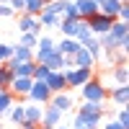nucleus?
Instances as JSON below:
<instances>
[{"instance_id":"obj_1","label":"nucleus","mask_w":129,"mask_h":129,"mask_svg":"<svg viewBox=\"0 0 129 129\" xmlns=\"http://www.w3.org/2000/svg\"><path fill=\"white\" fill-rule=\"evenodd\" d=\"M80 95H83V101H88V103H103L109 98V88H106V83L101 78L93 75V78L80 88Z\"/></svg>"},{"instance_id":"obj_2","label":"nucleus","mask_w":129,"mask_h":129,"mask_svg":"<svg viewBox=\"0 0 129 129\" xmlns=\"http://www.w3.org/2000/svg\"><path fill=\"white\" fill-rule=\"evenodd\" d=\"M78 116L88 124V129H98L101 116H103V103H88V101H83L80 109H78Z\"/></svg>"},{"instance_id":"obj_3","label":"nucleus","mask_w":129,"mask_h":129,"mask_svg":"<svg viewBox=\"0 0 129 129\" xmlns=\"http://www.w3.org/2000/svg\"><path fill=\"white\" fill-rule=\"evenodd\" d=\"M62 75H64V83H67V90H72V88H83L95 72L85 67H72V70H62Z\"/></svg>"},{"instance_id":"obj_4","label":"nucleus","mask_w":129,"mask_h":129,"mask_svg":"<svg viewBox=\"0 0 129 129\" xmlns=\"http://www.w3.org/2000/svg\"><path fill=\"white\" fill-rule=\"evenodd\" d=\"M116 18H111V16H103V13H95L93 18H88L85 23H88V31H90V36H103V34H109V28H111V23H114Z\"/></svg>"},{"instance_id":"obj_5","label":"nucleus","mask_w":129,"mask_h":129,"mask_svg":"<svg viewBox=\"0 0 129 129\" xmlns=\"http://www.w3.org/2000/svg\"><path fill=\"white\" fill-rule=\"evenodd\" d=\"M49 98H52L49 88H47L41 80H34V85H31V90H28V95H26V101H28V103H36V106H47Z\"/></svg>"},{"instance_id":"obj_6","label":"nucleus","mask_w":129,"mask_h":129,"mask_svg":"<svg viewBox=\"0 0 129 129\" xmlns=\"http://www.w3.org/2000/svg\"><path fill=\"white\" fill-rule=\"evenodd\" d=\"M31 85H34V80H31V78H13V80H10V85H8V90H10V95H13L16 101H26Z\"/></svg>"},{"instance_id":"obj_7","label":"nucleus","mask_w":129,"mask_h":129,"mask_svg":"<svg viewBox=\"0 0 129 129\" xmlns=\"http://www.w3.org/2000/svg\"><path fill=\"white\" fill-rule=\"evenodd\" d=\"M49 106H54L59 114H70L75 109V98L70 95V90H62V93H54L49 98Z\"/></svg>"},{"instance_id":"obj_8","label":"nucleus","mask_w":129,"mask_h":129,"mask_svg":"<svg viewBox=\"0 0 129 129\" xmlns=\"http://www.w3.org/2000/svg\"><path fill=\"white\" fill-rule=\"evenodd\" d=\"M62 116L64 114H59L54 106H44V114H41V121H39V129H57L59 126V121H62Z\"/></svg>"},{"instance_id":"obj_9","label":"nucleus","mask_w":129,"mask_h":129,"mask_svg":"<svg viewBox=\"0 0 129 129\" xmlns=\"http://www.w3.org/2000/svg\"><path fill=\"white\" fill-rule=\"evenodd\" d=\"M41 83L49 88L52 95H54V93H62V90H67V83H64V75H62V72H52V70H49V75H47Z\"/></svg>"},{"instance_id":"obj_10","label":"nucleus","mask_w":129,"mask_h":129,"mask_svg":"<svg viewBox=\"0 0 129 129\" xmlns=\"http://www.w3.org/2000/svg\"><path fill=\"white\" fill-rule=\"evenodd\" d=\"M109 34L121 44V49H126V44H129V23H124V21H114L111 28H109Z\"/></svg>"},{"instance_id":"obj_11","label":"nucleus","mask_w":129,"mask_h":129,"mask_svg":"<svg viewBox=\"0 0 129 129\" xmlns=\"http://www.w3.org/2000/svg\"><path fill=\"white\" fill-rule=\"evenodd\" d=\"M18 28H21V34H34V36L41 34L39 21H36L34 16H26V13H21V16H18Z\"/></svg>"},{"instance_id":"obj_12","label":"nucleus","mask_w":129,"mask_h":129,"mask_svg":"<svg viewBox=\"0 0 129 129\" xmlns=\"http://www.w3.org/2000/svg\"><path fill=\"white\" fill-rule=\"evenodd\" d=\"M41 114H44V106H36V103H23V121L26 124H34V126H39V121H41Z\"/></svg>"},{"instance_id":"obj_13","label":"nucleus","mask_w":129,"mask_h":129,"mask_svg":"<svg viewBox=\"0 0 129 129\" xmlns=\"http://www.w3.org/2000/svg\"><path fill=\"white\" fill-rule=\"evenodd\" d=\"M54 49L59 52L62 57H67V59H72L75 54H78V49H80V44L75 39H59V41H54Z\"/></svg>"},{"instance_id":"obj_14","label":"nucleus","mask_w":129,"mask_h":129,"mask_svg":"<svg viewBox=\"0 0 129 129\" xmlns=\"http://www.w3.org/2000/svg\"><path fill=\"white\" fill-rule=\"evenodd\" d=\"M109 75H111V88H119V85H126L129 83V67H126V64H116V67H111Z\"/></svg>"},{"instance_id":"obj_15","label":"nucleus","mask_w":129,"mask_h":129,"mask_svg":"<svg viewBox=\"0 0 129 129\" xmlns=\"http://www.w3.org/2000/svg\"><path fill=\"white\" fill-rule=\"evenodd\" d=\"M72 3H75V8H78L83 21H88V18H93L98 13V3H95V0H72Z\"/></svg>"},{"instance_id":"obj_16","label":"nucleus","mask_w":129,"mask_h":129,"mask_svg":"<svg viewBox=\"0 0 129 129\" xmlns=\"http://www.w3.org/2000/svg\"><path fill=\"white\" fill-rule=\"evenodd\" d=\"M72 67H85V70H95V59L85 52L83 47L78 49V54L72 57Z\"/></svg>"},{"instance_id":"obj_17","label":"nucleus","mask_w":129,"mask_h":129,"mask_svg":"<svg viewBox=\"0 0 129 129\" xmlns=\"http://www.w3.org/2000/svg\"><path fill=\"white\" fill-rule=\"evenodd\" d=\"M109 98H111V103H116V106H124L129 103V88L126 85H119V88H111V93H109Z\"/></svg>"},{"instance_id":"obj_18","label":"nucleus","mask_w":129,"mask_h":129,"mask_svg":"<svg viewBox=\"0 0 129 129\" xmlns=\"http://www.w3.org/2000/svg\"><path fill=\"white\" fill-rule=\"evenodd\" d=\"M10 62H16V64H21V62H34V52L26 49V47H21V44H13V57H10Z\"/></svg>"},{"instance_id":"obj_19","label":"nucleus","mask_w":129,"mask_h":129,"mask_svg":"<svg viewBox=\"0 0 129 129\" xmlns=\"http://www.w3.org/2000/svg\"><path fill=\"white\" fill-rule=\"evenodd\" d=\"M23 103H26V101H16V103H13V109L8 111V116H5V119H8L10 124H16V126H21V124H23Z\"/></svg>"},{"instance_id":"obj_20","label":"nucleus","mask_w":129,"mask_h":129,"mask_svg":"<svg viewBox=\"0 0 129 129\" xmlns=\"http://www.w3.org/2000/svg\"><path fill=\"white\" fill-rule=\"evenodd\" d=\"M80 21V18H78ZM78 21H59V34H62V39H75L78 36Z\"/></svg>"},{"instance_id":"obj_21","label":"nucleus","mask_w":129,"mask_h":129,"mask_svg":"<svg viewBox=\"0 0 129 129\" xmlns=\"http://www.w3.org/2000/svg\"><path fill=\"white\" fill-rule=\"evenodd\" d=\"M13 103H16V98L10 95V90H0V119L8 116V111L13 109Z\"/></svg>"},{"instance_id":"obj_22","label":"nucleus","mask_w":129,"mask_h":129,"mask_svg":"<svg viewBox=\"0 0 129 129\" xmlns=\"http://www.w3.org/2000/svg\"><path fill=\"white\" fill-rule=\"evenodd\" d=\"M49 49H54V39H52V34H39V39H36V47H34V52H39V54H44V52H49Z\"/></svg>"},{"instance_id":"obj_23","label":"nucleus","mask_w":129,"mask_h":129,"mask_svg":"<svg viewBox=\"0 0 129 129\" xmlns=\"http://www.w3.org/2000/svg\"><path fill=\"white\" fill-rule=\"evenodd\" d=\"M41 8H44V3H41V0H23V13L26 16H39L41 13Z\"/></svg>"},{"instance_id":"obj_24","label":"nucleus","mask_w":129,"mask_h":129,"mask_svg":"<svg viewBox=\"0 0 129 129\" xmlns=\"http://www.w3.org/2000/svg\"><path fill=\"white\" fill-rule=\"evenodd\" d=\"M62 8H64V0H52V3H47L44 8H41V13H52V16H62Z\"/></svg>"},{"instance_id":"obj_25","label":"nucleus","mask_w":129,"mask_h":129,"mask_svg":"<svg viewBox=\"0 0 129 129\" xmlns=\"http://www.w3.org/2000/svg\"><path fill=\"white\" fill-rule=\"evenodd\" d=\"M10 80H13V75H10V70L5 67V64H0V88H3V90H8Z\"/></svg>"},{"instance_id":"obj_26","label":"nucleus","mask_w":129,"mask_h":129,"mask_svg":"<svg viewBox=\"0 0 129 129\" xmlns=\"http://www.w3.org/2000/svg\"><path fill=\"white\" fill-rule=\"evenodd\" d=\"M36 39H39V36H34V34H21V41H18V44L34 52V47H36Z\"/></svg>"},{"instance_id":"obj_27","label":"nucleus","mask_w":129,"mask_h":129,"mask_svg":"<svg viewBox=\"0 0 129 129\" xmlns=\"http://www.w3.org/2000/svg\"><path fill=\"white\" fill-rule=\"evenodd\" d=\"M13 57V44H0V64H5Z\"/></svg>"},{"instance_id":"obj_28","label":"nucleus","mask_w":129,"mask_h":129,"mask_svg":"<svg viewBox=\"0 0 129 129\" xmlns=\"http://www.w3.org/2000/svg\"><path fill=\"white\" fill-rule=\"evenodd\" d=\"M85 36H90V31H88V23L80 18V21H78V36H75V41H80V39H85Z\"/></svg>"},{"instance_id":"obj_29","label":"nucleus","mask_w":129,"mask_h":129,"mask_svg":"<svg viewBox=\"0 0 129 129\" xmlns=\"http://www.w3.org/2000/svg\"><path fill=\"white\" fill-rule=\"evenodd\" d=\"M111 119H116V121H119L124 129H129V111H126V109H121V111L116 114V116H111Z\"/></svg>"},{"instance_id":"obj_30","label":"nucleus","mask_w":129,"mask_h":129,"mask_svg":"<svg viewBox=\"0 0 129 129\" xmlns=\"http://www.w3.org/2000/svg\"><path fill=\"white\" fill-rule=\"evenodd\" d=\"M13 16H16V13L10 10V5H8V3L0 5V18H13Z\"/></svg>"},{"instance_id":"obj_31","label":"nucleus","mask_w":129,"mask_h":129,"mask_svg":"<svg viewBox=\"0 0 129 129\" xmlns=\"http://www.w3.org/2000/svg\"><path fill=\"white\" fill-rule=\"evenodd\" d=\"M72 129H88V124H85V121L80 119V116L75 114V116H72Z\"/></svg>"},{"instance_id":"obj_32","label":"nucleus","mask_w":129,"mask_h":129,"mask_svg":"<svg viewBox=\"0 0 129 129\" xmlns=\"http://www.w3.org/2000/svg\"><path fill=\"white\" fill-rule=\"evenodd\" d=\"M103 129H124V126L116 121V119H106V121H103Z\"/></svg>"},{"instance_id":"obj_33","label":"nucleus","mask_w":129,"mask_h":129,"mask_svg":"<svg viewBox=\"0 0 129 129\" xmlns=\"http://www.w3.org/2000/svg\"><path fill=\"white\" fill-rule=\"evenodd\" d=\"M57 129H70V126H57Z\"/></svg>"},{"instance_id":"obj_34","label":"nucleus","mask_w":129,"mask_h":129,"mask_svg":"<svg viewBox=\"0 0 129 129\" xmlns=\"http://www.w3.org/2000/svg\"><path fill=\"white\" fill-rule=\"evenodd\" d=\"M95 3H98V5H101V3H103V0H95Z\"/></svg>"},{"instance_id":"obj_35","label":"nucleus","mask_w":129,"mask_h":129,"mask_svg":"<svg viewBox=\"0 0 129 129\" xmlns=\"http://www.w3.org/2000/svg\"><path fill=\"white\" fill-rule=\"evenodd\" d=\"M0 129H3V119H0Z\"/></svg>"},{"instance_id":"obj_36","label":"nucleus","mask_w":129,"mask_h":129,"mask_svg":"<svg viewBox=\"0 0 129 129\" xmlns=\"http://www.w3.org/2000/svg\"><path fill=\"white\" fill-rule=\"evenodd\" d=\"M119 3H129V0H119Z\"/></svg>"}]
</instances>
